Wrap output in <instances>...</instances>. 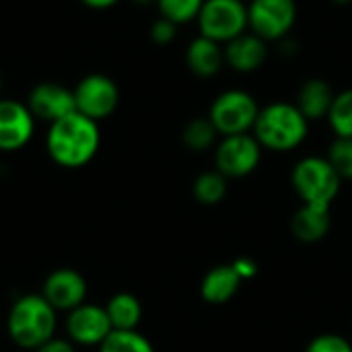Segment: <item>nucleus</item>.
<instances>
[{
	"mask_svg": "<svg viewBox=\"0 0 352 352\" xmlns=\"http://www.w3.org/2000/svg\"><path fill=\"white\" fill-rule=\"evenodd\" d=\"M297 12L299 8L295 0H250V31L268 43H278L291 35L297 23Z\"/></svg>",
	"mask_w": 352,
	"mask_h": 352,
	"instance_id": "nucleus-7",
	"label": "nucleus"
},
{
	"mask_svg": "<svg viewBox=\"0 0 352 352\" xmlns=\"http://www.w3.org/2000/svg\"><path fill=\"white\" fill-rule=\"evenodd\" d=\"M58 311L45 301L41 293H29L19 299L8 309L6 334L10 342L23 351H35L56 336Z\"/></svg>",
	"mask_w": 352,
	"mask_h": 352,
	"instance_id": "nucleus-2",
	"label": "nucleus"
},
{
	"mask_svg": "<svg viewBox=\"0 0 352 352\" xmlns=\"http://www.w3.org/2000/svg\"><path fill=\"white\" fill-rule=\"evenodd\" d=\"M305 352H352V342L340 334H320L305 346Z\"/></svg>",
	"mask_w": 352,
	"mask_h": 352,
	"instance_id": "nucleus-26",
	"label": "nucleus"
},
{
	"mask_svg": "<svg viewBox=\"0 0 352 352\" xmlns=\"http://www.w3.org/2000/svg\"><path fill=\"white\" fill-rule=\"evenodd\" d=\"M233 268H235V272L239 274L241 280H250V278H254L258 274V264L252 258H239V260H235L233 262Z\"/></svg>",
	"mask_w": 352,
	"mask_h": 352,
	"instance_id": "nucleus-29",
	"label": "nucleus"
},
{
	"mask_svg": "<svg viewBox=\"0 0 352 352\" xmlns=\"http://www.w3.org/2000/svg\"><path fill=\"white\" fill-rule=\"evenodd\" d=\"M0 91H2V76H0ZM2 99V97H0Z\"/></svg>",
	"mask_w": 352,
	"mask_h": 352,
	"instance_id": "nucleus-33",
	"label": "nucleus"
},
{
	"mask_svg": "<svg viewBox=\"0 0 352 352\" xmlns=\"http://www.w3.org/2000/svg\"><path fill=\"white\" fill-rule=\"evenodd\" d=\"M192 194L198 204L202 206H217L225 200L227 196V177L221 175L217 169L204 171L194 179Z\"/></svg>",
	"mask_w": 352,
	"mask_h": 352,
	"instance_id": "nucleus-20",
	"label": "nucleus"
},
{
	"mask_svg": "<svg viewBox=\"0 0 352 352\" xmlns=\"http://www.w3.org/2000/svg\"><path fill=\"white\" fill-rule=\"evenodd\" d=\"M326 122L334 132V136L352 138V87L336 93Z\"/></svg>",
	"mask_w": 352,
	"mask_h": 352,
	"instance_id": "nucleus-22",
	"label": "nucleus"
},
{
	"mask_svg": "<svg viewBox=\"0 0 352 352\" xmlns=\"http://www.w3.org/2000/svg\"><path fill=\"white\" fill-rule=\"evenodd\" d=\"M35 132V118L27 103L0 99V153H14L29 144Z\"/></svg>",
	"mask_w": 352,
	"mask_h": 352,
	"instance_id": "nucleus-13",
	"label": "nucleus"
},
{
	"mask_svg": "<svg viewBox=\"0 0 352 352\" xmlns=\"http://www.w3.org/2000/svg\"><path fill=\"white\" fill-rule=\"evenodd\" d=\"M196 25L198 35L225 45L250 31L248 4L243 0H204Z\"/></svg>",
	"mask_w": 352,
	"mask_h": 352,
	"instance_id": "nucleus-6",
	"label": "nucleus"
},
{
	"mask_svg": "<svg viewBox=\"0 0 352 352\" xmlns=\"http://www.w3.org/2000/svg\"><path fill=\"white\" fill-rule=\"evenodd\" d=\"M87 280L74 268H58L50 272L41 285V295L58 314H68L74 307L82 305L87 301Z\"/></svg>",
	"mask_w": 352,
	"mask_h": 352,
	"instance_id": "nucleus-11",
	"label": "nucleus"
},
{
	"mask_svg": "<svg viewBox=\"0 0 352 352\" xmlns=\"http://www.w3.org/2000/svg\"><path fill=\"white\" fill-rule=\"evenodd\" d=\"M330 208L303 204L291 221V231L301 243H320L330 233Z\"/></svg>",
	"mask_w": 352,
	"mask_h": 352,
	"instance_id": "nucleus-18",
	"label": "nucleus"
},
{
	"mask_svg": "<svg viewBox=\"0 0 352 352\" xmlns=\"http://www.w3.org/2000/svg\"><path fill=\"white\" fill-rule=\"evenodd\" d=\"M33 352H76V346L68 338L54 336V338H50L45 344H41L39 349H35Z\"/></svg>",
	"mask_w": 352,
	"mask_h": 352,
	"instance_id": "nucleus-28",
	"label": "nucleus"
},
{
	"mask_svg": "<svg viewBox=\"0 0 352 352\" xmlns=\"http://www.w3.org/2000/svg\"><path fill=\"white\" fill-rule=\"evenodd\" d=\"M260 113L258 99L245 89H227L219 93L208 109V120L217 128L219 136L248 134Z\"/></svg>",
	"mask_w": 352,
	"mask_h": 352,
	"instance_id": "nucleus-5",
	"label": "nucleus"
},
{
	"mask_svg": "<svg viewBox=\"0 0 352 352\" xmlns=\"http://www.w3.org/2000/svg\"><path fill=\"white\" fill-rule=\"evenodd\" d=\"M27 107L35 120L54 124L76 111L74 91L58 82H39L27 95Z\"/></svg>",
	"mask_w": 352,
	"mask_h": 352,
	"instance_id": "nucleus-12",
	"label": "nucleus"
},
{
	"mask_svg": "<svg viewBox=\"0 0 352 352\" xmlns=\"http://www.w3.org/2000/svg\"><path fill=\"white\" fill-rule=\"evenodd\" d=\"M182 142L194 151V153H202V151H208L212 146H217L219 142V132L217 128L212 126V122L206 118H194L190 120L184 130H182Z\"/></svg>",
	"mask_w": 352,
	"mask_h": 352,
	"instance_id": "nucleus-21",
	"label": "nucleus"
},
{
	"mask_svg": "<svg viewBox=\"0 0 352 352\" xmlns=\"http://www.w3.org/2000/svg\"><path fill=\"white\" fill-rule=\"evenodd\" d=\"M186 64L194 76L212 78L225 68L223 45L204 35H198L190 41V45L186 50Z\"/></svg>",
	"mask_w": 352,
	"mask_h": 352,
	"instance_id": "nucleus-15",
	"label": "nucleus"
},
{
	"mask_svg": "<svg viewBox=\"0 0 352 352\" xmlns=\"http://www.w3.org/2000/svg\"><path fill=\"white\" fill-rule=\"evenodd\" d=\"M66 338L74 346H97L113 332L111 322L103 305L97 303H82L66 314Z\"/></svg>",
	"mask_w": 352,
	"mask_h": 352,
	"instance_id": "nucleus-10",
	"label": "nucleus"
},
{
	"mask_svg": "<svg viewBox=\"0 0 352 352\" xmlns=\"http://www.w3.org/2000/svg\"><path fill=\"white\" fill-rule=\"evenodd\" d=\"M291 184L303 204L320 208H330L342 188V179L336 169L320 155L299 159L291 171Z\"/></svg>",
	"mask_w": 352,
	"mask_h": 352,
	"instance_id": "nucleus-4",
	"label": "nucleus"
},
{
	"mask_svg": "<svg viewBox=\"0 0 352 352\" xmlns=\"http://www.w3.org/2000/svg\"><path fill=\"white\" fill-rule=\"evenodd\" d=\"M309 124L295 103L274 101L260 107L252 134L264 151L291 153L307 140Z\"/></svg>",
	"mask_w": 352,
	"mask_h": 352,
	"instance_id": "nucleus-3",
	"label": "nucleus"
},
{
	"mask_svg": "<svg viewBox=\"0 0 352 352\" xmlns=\"http://www.w3.org/2000/svg\"><path fill=\"white\" fill-rule=\"evenodd\" d=\"M148 35H151V39H153L157 45H167V43H171V41L177 37V25L171 23V21L165 19V16H159V19L151 25Z\"/></svg>",
	"mask_w": 352,
	"mask_h": 352,
	"instance_id": "nucleus-27",
	"label": "nucleus"
},
{
	"mask_svg": "<svg viewBox=\"0 0 352 352\" xmlns=\"http://www.w3.org/2000/svg\"><path fill=\"white\" fill-rule=\"evenodd\" d=\"M262 146L252 132L221 136L214 146V169L227 179L252 175L262 161Z\"/></svg>",
	"mask_w": 352,
	"mask_h": 352,
	"instance_id": "nucleus-8",
	"label": "nucleus"
},
{
	"mask_svg": "<svg viewBox=\"0 0 352 352\" xmlns=\"http://www.w3.org/2000/svg\"><path fill=\"white\" fill-rule=\"evenodd\" d=\"M334 97H336V93L332 89V85L320 76H314V78H307L299 87L295 105L309 122H318V120L328 118Z\"/></svg>",
	"mask_w": 352,
	"mask_h": 352,
	"instance_id": "nucleus-16",
	"label": "nucleus"
},
{
	"mask_svg": "<svg viewBox=\"0 0 352 352\" xmlns=\"http://www.w3.org/2000/svg\"><path fill=\"white\" fill-rule=\"evenodd\" d=\"M113 330H138L142 320V303L132 293H116L103 305Z\"/></svg>",
	"mask_w": 352,
	"mask_h": 352,
	"instance_id": "nucleus-19",
	"label": "nucleus"
},
{
	"mask_svg": "<svg viewBox=\"0 0 352 352\" xmlns=\"http://www.w3.org/2000/svg\"><path fill=\"white\" fill-rule=\"evenodd\" d=\"M80 2L93 10H105V8H111L113 4H118L120 0H80Z\"/></svg>",
	"mask_w": 352,
	"mask_h": 352,
	"instance_id": "nucleus-30",
	"label": "nucleus"
},
{
	"mask_svg": "<svg viewBox=\"0 0 352 352\" xmlns=\"http://www.w3.org/2000/svg\"><path fill=\"white\" fill-rule=\"evenodd\" d=\"M155 4L161 16L169 19L179 27L186 23H194L198 19L204 0H157Z\"/></svg>",
	"mask_w": 352,
	"mask_h": 352,
	"instance_id": "nucleus-24",
	"label": "nucleus"
},
{
	"mask_svg": "<svg viewBox=\"0 0 352 352\" xmlns=\"http://www.w3.org/2000/svg\"><path fill=\"white\" fill-rule=\"evenodd\" d=\"M101 146L99 124L74 111L54 124L45 134V151L50 159L64 169H80L89 165Z\"/></svg>",
	"mask_w": 352,
	"mask_h": 352,
	"instance_id": "nucleus-1",
	"label": "nucleus"
},
{
	"mask_svg": "<svg viewBox=\"0 0 352 352\" xmlns=\"http://www.w3.org/2000/svg\"><path fill=\"white\" fill-rule=\"evenodd\" d=\"M130 2H134L138 6H148V4H155L157 0H130Z\"/></svg>",
	"mask_w": 352,
	"mask_h": 352,
	"instance_id": "nucleus-31",
	"label": "nucleus"
},
{
	"mask_svg": "<svg viewBox=\"0 0 352 352\" xmlns=\"http://www.w3.org/2000/svg\"><path fill=\"white\" fill-rule=\"evenodd\" d=\"M74 91L76 111L91 118L93 122H101L109 118L120 103V89L113 78L101 72L87 74L78 80Z\"/></svg>",
	"mask_w": 352,
	"mask_h": 352,
	"instance_id": "nucleus-9",
	"label": "nucleus"
},
{
	"mask_svg": "<svg viewBox=\"0 0 352 352\" xmlns=\"http://www.w3.org/2000/svg\"><path fill=\"white\" fill-rule=\"evenodd\" d=\"M326 159L336 169L342 182H352V138H334L328 146Z\"/></svg>",
	"mask_w": 352,
	"mask_h": 352,
	"instance_id": "nucleus-25",
	"label": "nucleus"
},
{
	"mask_svg": "<svg viewBox=\"0 0 352 352\" xmlns=\"http://www.w3.org/2000/svg\"><path fill=\"white\" fill-rule=\"evenodd\" d=\"M241 283L243 280L235 272L233 264H221L204 274L200 283V295L210 305H225L239 293Z\"/></svg>",
	"mask_w": 352,
	"mask_h": 352,
	"instance_id": "nucleus-17",
	"label": "nucleus"
},
{
	"mask_svg": "<svg viewBox=\"0 0 352 352\" xmlns=\"http://www.w3.org/2000/svg\"><path fill=\"white\" fill-rule=\"evenodd\" d=\"M99 352H155V346L138 330H113L99 344Z\"/></svg>",
	"mask_w": 352,
	"mask_h": 352,
	"instance_id": "nucleus-23",
	"label": "nucleus"
},
{
	"mask_svg": "<svg viewBox=\"0 0 352 352\" xmlns=\"http://www.w3.org/2000/svg\"><path fill=\"white\" fill-rule=\"evenodd\" d=\"M330 2H334L336 6H349V4H352V0H330Z\"/></svg>",
	"mask_w": 352,
	"mask_h": 352,
	"instance_id": "nucleus-32",
	"label": "nucleus"
},
{
	"mask_svg": "<svg viewBox=\"0 0 352 352\" xmlns=\"http://www.w3.org/2000/svg\"><path fill=\"white\" fill-rule=\"evenodd\" d=\"M223 52H225V66H229L233 72L239 74H252L260 70L270 56L268 41H264L252 31H245L243 35L225 43Z\"/></svg>",
	"mask_w": 352,
	"mask_h": 352,
	"instance_id": "nucleus-14",
	"label": "nucleus"
}]
</instances>
